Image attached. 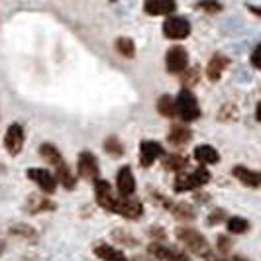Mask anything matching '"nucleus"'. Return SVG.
<instances>
[{
    "mask_svg": "<svg viewBox=\"0 0 261 261\" xmlns=\"http://www.w3.org/2000/svg\"><path fill=\"white\" fill-rule=\"evenodd\" d=\"M226 220V212H224L222 208H218V210H214L212 214L208 216V224L210 226H214V224H220Z\"/></svg>",
    "mask_w": 261,
    "mask_h": 261,
    "instance_id": "nucleus-33",
    "label": "nucleus"
},
{
    "mask_svg": "<svg viewBox=\"0 0 261 261\" xmlns=\"http://www.w3.org/2000/svg\"><path fill=\"white\" fill-rule=\"evenodd\" d=\"M255 118H257V122L261 120V105H257V110H255Z\"/></svg>",
    "mask_w": 261,
    "mask_h": 261,
    "instance_id": "nucleus-37",
    "label": "nucleus"
},
{
    "mask_svg": "<svg viewBox=\"0 0 261 261\" xmlns=\"http://www.w3.org/2000/svg\"><path fill=\"white\" fill-rule=\"evenodd\" d=\"M114 240L122 242V244H126V246H130V248H134V244H136V240H134L132 236L124 234V232H120V230H116V232H114Z\"/></svg>",
    "mask_w": 261,
    "mask_h": 261,
    "instance_id": "nucleus-34",
    "label": "nucleus"
},
{
    "mask_svg": "<svg viewBox=\"0 0 261 261\" xmlns=\"http://www.w3.org/2000/svg\"><path fill=\"white\" fill-rule=\"evenodd\" d=\"M55 208H57L55 202L43 195H32L26 200V210L30 214H43V212H51Z\"/></svg>",
    "mask_w": 261,
    "mask_h": 261,
    "instance_id": "nucleus-18",
    "label": "nucleus"
},
{
    "mask_svg": "<svg viewBox=\"0 0 261 261\" xmlns=\"http://www.w3.org/2000/svg\"><path fill=\"white\" fill-rule=\"evenodd\" d=\"M228 65H230V59H228L226 55H222V53L212 55V59H210L208 65H206V77H208V81H212V83L220 81V79H222V73L226 71Z\"/></svg>",
    "mask_w": 261,
    "mask_h": 261,
    "instance_id": "nucleus-17",
    "label": "nucleus"
},
{
    "mask_svg": "<svg viewBox=\"0 0 261 261\" xmlns=\"http://www.w3.org/2000/svg\"><path fill=\"white\" fill-rule=\"evenodd\" d=\"M165 155L163 151V145L159 142H153V140H145L140 145V165L142 167H151L157 159Z\"/></svg>",
    "mask_w": 261,
    "mask_h": 261,
    "instance_id": "nucleus-11",
    "label": "nucleus"
},
{
    "mask_svg": "<svg viewBox=\"0 0 261 261\" xmlns=\"http://www.w3.org/2000/svg\"><path fill=\"white\" fill-rule=\"evenodd\" d=\"M92 183H94V196H96L98 206L108 210V212H112L114 202H116V196H114V191H112L110 183L105 181V179H100V177L96 181H92Z\"/></svg>",
    "mask_w": 261,
    "mask_h": 261,
    "instance_id": "nucleus-10",
    "label": "nucleus"
},
{
    "mask_svg": "<svg viewBox=\"0 0 261 261\" xmlns=\"http://www.w3.org/2000/svg\"><path fill=\"white\" fill-rule=\"evenodd\" d=\"M116 189L120 196H132L136 193V179H134L130 165H124L116 173Z\"/></svg>",
    "mask_w": 261,
    "mask_h": 261,
    "instance_id": "nucleus-14",
    "label": "nucleus"
},
{
    "mask_svg": "<svg viewBox=\"0 0 261 261\" xmlns=\"http://www.w3.org/2000/svg\"><path fill=\"white\" fill-rule=\"evenodd\" d=\"M10 234L12 236H18V238H24V240H34L36 238V230L32 228V226H26V224H16L10 228Z\"/></svg>",
    "mask_w": 261,
    "mask_h": 261,
    "instance_id": "nucleus-28",
    "label": "nucleus"
},
{
    "mask_svg": "<svg viewBox=\"0 0 261 261\" xmlns=\"http://www.w3.org/2000/svg\"><path fill=\"white\" fill-rule=\"evenodd\" d=\"M228 232L230 234H246L249 232V222L242 216H232V218H228Z\"/></svg>",
    "mask_w": 261,
    "mask_h": 261,
    "instance_id": "nucleus-27",
    "label": "nucleus"
},
{
    "mask_svg": "<svg viewBox=\"0 0 261 261\" xmlns=\"http://www.w3.org/2000/svg\"><path fill=\"white\" fill-rule=\"evenodd\" d=\"M232 175H234L236 179L240 181L242 185H246V187H251V189H257L261 183V177L257 171L249 169L246 165H236L234 169H232Z\"/></svg>",
    "mask_w": 261,
    "mask_h": 261,
    "instance_id": "nucleus-19",
    "label": "nucleus"
},
{
    "mask_svg": "<svg viewBox=\"0 0 261 261\" xmlns=\"http://www.w3.org/2000/svg\"><path fill=\"white\" fill-rule=\"evenodd\" d=\"M102 147H105V151L108 153V155H112V157H120V155H124L126 151V147H124V144L120 142V138L118 136H108L105 140V144H102Z\"/></svg>",
    "mask_w": 261,
    "mask_h": 261,
    "instance_id": "nucleus-26",
    "label": "nucleus"
},
{
    "mask_svg": "<svg viewBox=\"0 0 261 261\" xmlns=\"http://www.w3.org/2000/svg\"><path fill=\"white\" fill-rule=\"evenodd\" d=\"M4 147L10 155H18L24 147V128L22 124H10L4 136Z\"/></svg>",
    "mask_w": 261,
    "mask_h": 261,
    "instance_id": "nucleus-12",
    "label": "nucleus"
},
{
    "mask_svg": "<svg viewBox=\"0 0 261 261\" xmlns=\"http://www.w3.org/2000/svg\"><path fill=\"white\" fill-rule=\"evenodd\" d=\"M196 8L202 10V12H208V14L222 12V4H220L218 0H200V2L196 4Z\"/></svg>",
    "mask_w": 261,
    "mask_h": 261,
    "instance_id": "nucleus-29",
    "label": "nucleus"
},
{
    "mask_svg": "<svg viewBox=\"0 0 261 261\" xmlns=\"http://www.w3.org/2000/svg\"><path fill=\"white\" fill-rule=\"evenodd\" d=\"M4 249H6V244H4V242H2V240H0V255H2V253H4Z\"/></svg>",
    "mask_w": 261,
    "mask_h": 261,
    "instance_id": "nucleus-38",
    "label": "nucleus"
},
{
    "mask_svg": "<svg viewBox=\"0 0 261 261\" xmlns=\"http://www.w3.org/2000/svg\"><path fill=\"white\" fill-rule=\"evenodd\" d=\"M28 179H32L34 183L39 187V191L43 195H53L57 191V181L51 173L43 167H36V169H28Z\"/></svg>",
    "mask_w": 261,
    "mask_h": 261,
    "instance_id": "nucleus-8",
    "label": "nucleus"
},
{
    "mask_svg": "<svg viewBox=\"0 0 261 261\" xmlns=\"http://www.w3.org/2000/svg\"><path fill=\"white\" fill-rule=\"evenodd\" d=\"M134 261H151V259H147V257H136Z\"/></svg>",
    "mask_w": 261,
    "mask_h": 261,
    "instance_id": "nucleus-39",
    "label": "nucleus"
},
{
    "mask_svg": "<svg viewBox=\"0 0 261 261\" xmlns=\"http://www.w3.org/2000/svg\"><path fill=\"white\" fill-rule=\"evenodd\" d=\"M94 255L102 261H128V257L124 255V251L112 248V246H106V244H100L94 248Z\"/></svg>",
    "mask_w": 261,
    "mask_h": 261,
    "instance_id": "nucleus-21",
    "label": "nucleus"
},
{
    "mask_svg": "<svg viewBox=\"0 0 261 261\" xmlns=\"http://www.w3.org/2000/svg\"><path fill=\"white\" fill-rule=\"evenodd\" d=\"M157 112L165 118H175V98L171 94H161L157 98Z\"/></svg>",
    "mask_w": 261,
    "mask_h": 261,
    "instance_id": "nucleus-24",
    "label": "nucleus"
},
{
    "mask_svg": "<svg viewBox=\"0 0 261 261\" xmlns=\"http://www.w3.org/2000/svg\"><path fill=\"white\" fill-rule=\"evenodd\" d=\"M220 122H236L238 120V108L234 105H224L218 112Z\"/></svg>",
    "mask_w": 261,
    "mask_h": 261,
    "instance_id": "nucleus-30",
    "label": "nucleus"
},
{
    "mask_svg": "<svg viewBox=\"0 0 261 261\" xmlns=\"http://www.w3.org/2000/svg\"><path fill=\"white\" fill-rule=\"evenodd\" d=\"M161 228H149V236L153 238V242H161L163 238H165V234L163 232H159Z\"/></svg>",
    "mask_w": 261,
    "mask_h": 261,
    "instance_id": "nucleus-35",
    "label": "nucleus"
},
{
    "mask_svg": "<svg viewBox=\"0 0 261 261\" xmlns=\"http://www.w3.org/2000/svg\"><path fill=\"white\" fill-rule=\"evenodd\" d=\"M230 240H228V236H218V240H216V249L220 251V253H228L230 251Z\"/></svg>",
    "mask_w": 261,
    "mask_h": 261,
    "instance_id": "nucleus-32",
    "label": "nucleus"
},
{
    "mask_svg": "<svg viewBox=\"0 0 261 261\" xmlns=\"http://www.w3.org/2000/svg\"><path fill=\"white\" fill-rule=\"evenodd\" d=\"M189 67V53L181 45H173L165 53V69L171 75H181Z\"/></svg>",
    "mask_w": 261,
    "mask_h": 261,
    "instance_id": "nucleus-6",
    "label": "nucleus"
},
{
    "mask_svg": "<svg viewBox=\"0 0 261 261\" xmlns=\"http://www.w3.org/2000/svg\"><path fill=\"white\" fill-rule=\"evenodd\" d=\"M167 210H169L177 220H183V222L195 220V208L191 204H187V202H171Z\"/></svg>",
    "mask_w": 261,
    "mask_h": 261,
    "instance_id": "nucleus-22",
    "label": "nucleus"
},
{
    "mask_svg": "<svg viewBox=\"0 0 261 261\" xmlns=\"http://www.w3.org/2000/svg\"><path fill=\"white\" fill-rule=\"evenodd\" d=\"M191 22L183 16H167L163 22V36L169 39H187L191 36Z\"/></svg>",
    "mask_w": 261,
    "mask_h": 261,
    "instance_id": "nucleus-5",
    "label": "nucleus"
},
{
    "mask_svg": "<svg viewBox=\"0 0 261 261\" xmlns=\"http://www.w3.org/2000/svg\"><path fill=\"white\" fill-rule=\"evenodd\" d=\"M175 116H179L183 124H191L200 118V106H198L195 92L191 89L179 91L177 98H175Z\"/></svg>",
    "mask_w": 261,
    "mask_h": 261,
    "instance_id": "nucleus-1",
    "label": "nucleus"
},
{
    "mask_svg": "<svg viewBox=\"0 0 261 261\" xmlns=\"http://www.w3.org/2000/svg\"><path fill=\"white\" fill-rule=\"evenodd\" d=\"M167 140H169V144L175 145V147H183V145H187L193 140V132H191V128H189L187 124L177 122V124L171 126L169 134H167Z\"/></svg>",
    "mask_w": 261,
    "mask_h": 261,
    "instance_id": "nucleus-15",
    "label": "nucleus"
},
{
    "mask_svg": "<svg viewBox=\"0 0 261 261\" xmlns=\"http://www.w3.org/2000/svg\"><path fill=\"white\" fill-rule=\"evenodd\" d=\"M251 65L255 67V69H259V45L253 49V53H251Z\"/></svg>",
    "mask_w": 261,
    "mask_h": 261,
    "instance_id": "nucleus-36",
    "label": "nucleus"
},
{
    "mask_svg": "<svg viewBox=\"0 0 261 261\" xmlns=\"http://www.w3.org/2000/svg\"><path fill=\"white\" fill-rule=\"evenodd\" d=\"M77 171L79 175L85 179V181H96L100 177V165H98V159L91 151H83L77 159Z\"/></svg>",
    "mask_w": 261,
    "mask_h": 261,
    "instance_id": "nucleus-7",
    "label": "nucleus"
},
{
    "mask_svg": "<svg viewBox=\"0 0 261 261\" xmlns=\"http://www.w3.org/2000/svg\"><path fill=\"white\" fill-rule=\"evenodd\" d=\"M114 47L124 59H134V55H136V43L132 38H118Z\"/></svg>",
    "mask_w": 261,
    "mask_h": 261,
    "instance_id": "nucleus-25",
    "label": "nucleus"
},
{
    "mask_svg": "<svg viewBox=\"0 0 261 261\" xmlns=\"http://www.w3.org/2000/svg\"><path fill=\"white\" fill-rule=\"evenodd\" d=\"M114 214L126 218V220H140L144 216V204L138 200V198H132V196H120L114 202Z\"/></svg>",
    "mask_w": 261,
    "mask_h": 261,
    "instance_id": "nucleus-4",
    "label": "nucleus"
},
{
    "mask_svg": "<svg viewBox=\"0 0 261 261\" xmlns=\"http://www.w3.org/2000/svg\"><path fill=\"white\" fill-rule=\"evenodd\" d=\"M144 10L149 16H171L177 10L175 0H145Z\"/></svg>",
    "mask_w": 261,
    "mask_h": 261,
    "instance_id": "nucleus-16",
    "label": "nucleus"
},
{
    "mask_svg": "<svg viewBox=\"0 0 261 261\" xmlns=\"http://www.w3.org/2000/svg\"><path fill=\"white\" fill-rule=\"evenodd\" d=\"M189 165V159L183 153H169L163 157V169L173 171V173H181Z\"/></svg>",
    "mask_w": 261,
    "mask_h": 261,
    "instance_id": "nucleus-23",
    "label": "nucleus"
},
{
    "mask_svg": "<svg viewBox=\"0 0 261 261\" xmlns=\"http://www.w3.org/2000/svg\"><path fill=\"white\" fill-rule=\"evenodd\" d=\"M149 253H151L155 259H161V261H189L185 251L169 248V246H165V244H161V242H151V244H149Z\"/></svg>",
    "mask_w": 261,
    "mask_h": 261,
    "instance_id": "nucleus-13",
    "label": "nucleus"
},
{
    "mask_svg": "<svg viewBox=\"0 0 261 261\" xmlns=\"http://www.w3.org/2000/svg\"><path fill=\"white\" fill-rule=\"evenodd\" d=\"M195 159L200 165H214V163L220 161V153H218L216 147H212L208 144H202L195 147Z\"/></svg>",
    "mask_w": 261,
    "mask_h": 261,
    "instance_id": "nucleus-20",
    "label": "nucleus"
},
{
    "mask_svg": "<svg viewBox=\"0 0 261 261\" xmlns=\"http://www.w3.org/2000/svg\"><path fill=\"white\" fill-rule=\"evenodd\" d=\"M175 236H177V240L185 246V249H189L191 253L202 255V257L206 253H210V246L208 242H206V238L200 234V232L193 230V228H179Z\"/></svg>",
    "mask_w": 261,
    "mask_h": 261,
    "instance_id": "nucleus-3",
    "label": "nucleus"
},
{
    "mask_svg": "<svg viewBox=\"0 0 261 261\" xmlns=\"http://www.w3.org/2000/svg\"><path fill=\"white\" fill-rule=\"evenodd\" d=\"M51 167L55 169V181H57V185H61V187L67 189V191H73L75 185H77V179H75L73 171H71V167H69V163L63 159V155L57 157V159L51 163Z\"/></svg>",
    "mask_w": 261,
    "mask_h": 261,
    "instance_id": "nucleus-9",
    "label": "nucleus"
},
{
    "mask_svg": "<svg viewBox=\"0 0 261 261\" xmlns=\"http://www.w3.org/2000/svg\"><path fill=\"white\" fill-rule=\"evenodd\" d=\"M208 181H210L208 169H206V167H196V169L191 171V173L181 171V173L177 175V179H175L173 189H175L177 193H189V191H196V189L204 187Z\"/></svg>",
    "mask_w": 261,
    "mask_h": 261,
    "instance_id": "nucleus-2",
    "label": "nucleus"
},
{
    "mask_svg": "<svg viewBox=\"0 0 261 261\" xmlns=\"http://www.w3.org/2000/svg\"><path fill=\"white\" fill-rule=\"evenodd\" d=\"M181 75H183V89H191V85H195L196 79H198V71L187 67Z\"/></svg>",
    "mask_w": 261,
    "mask_h": 261,
    "instance_id": "nucleus-31",
    "label": "nucleus"
}]
</instances>
